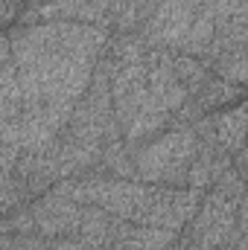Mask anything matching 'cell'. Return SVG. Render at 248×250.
<instances>
[{"instance_id":"6da1fadb","label":"cell","mask_w":248,"mask_h":250,"mask_svg":"<svg viewBox=\"0 0 248 250\" xmlns=\"http://www.w3.org/2000/svg\"><path fill=\"white\" fill-rule=\"evenodd\" d=\"M111 32L79 21L21 23L0 38V143L50 146L88 90Z\"/></svg>"},{"instance_id":"7a4b0ae2","label":"cell","mask_w":248,"mask_h":250,"mask_svg":"<svg viewBox=\"0 0 248 250\" xmlns=\"http://www.w3.org/2000/svg\"><path fill=\"white\" fill-rule=\"evenodd\" d=\"M198 146L201 140L193 125H173L158 137L131 148V178L140 184L184 187Z\"/></svg>"},{"instance_id":"3957f363","label":"cell","mask_w":248,"mask_h":250,"mask_svg":"<svg viewBox=\"0 0 248 250\" xmlns=\"http://www.w3.org/2000/svg\"><path fill=\"white\" fill-rule=\"evenodd\" d=\"M246 236V189H207L196 215L187 221V242L201 250H225Z\"/></svg>"},{"instance_id":"277c9868","label":"cell","mask_w":248,"mask_h":250,"mask_svg":"<svg viewBox=\"0 0 248 250\" xmlns=\"http://www.w3.org/2000/svg\"><path fill=\"white\" fill-rule=\"evenodd\" d=\"M123 0H32L29 9L21 15V23L38 21H79L91 26H102L111 32L114 18Z\"/></svg>"},{"instance_id":"5b68a950","label":"cell","mask_w":248,"mask_h":250,"mask_svg":"<svg viewBox=\"0 0 248 250\" xmlns=\"http://www.w3.org/2000/svg\"><path fill=\"white\" fill-rule=\"evenodd\" d=\"M29 209H32L35 236L47 239V242H56V239H76L85 204H76L62 192L47 189L38 198H32Z\"/></svg>"},{"instance_id":"8992f818","label":"cell","mask_w":248,"mask_h":250,"mask_svg":"<svg viewBox=\"0 0 248 250\" xmlns=\"http://www.w3.org/2000/svg\"><path fill=\"white\" fill-rule=\"evenodd\" d=\"M210 131H213V143L231 154V160L237 157H246V146H243V137H246V105L243 99H237V105H225L219 111H210Z\"/></svg>"},{"instance_id":"52a82bcc","label":"cell","mask_w":248,"mask_h":250,"mask_svg":"<svg viewBox=\"0 0 248 250\" xmlns=\"http://www.w3.org/2000/svg\"><path fill=\"white\" fill-rule=\"evenodd\" d=\"M175 242H178L175 230H161V227H146V224L125 221L114 250H173Z\"/></svg>"},{"instance_id":"ba28073f","label":"cell","mask_w":248,"mask_h":250,"mask_svg":"<svg viewBox=\"0 0 248 250\" xmlns=\"http://www.w3.org/2000/svg\"><path fill=\"white\" fill-rule=\"evenodd\" d=\"M21 204H26V195L18 184V178L15 175H0V215H6L9 209H15Z\"/></svg>"},{"instance_id":"9c48e42d","label":"cell","mask_w":248,"mask_h":250,"mask_svg":"<svg viewBox=\"0 0 248 250\" xmlns=\"http://www.w3.org/2000/svg\"><path fill=\"white\" fill-rule=\"evenodd\" d=\"M38 236H9L0 233V250H32Z\"/></svg>"},{"instance_id":"30bf717a","label":"cell","mask_w":248,"mask_h":250,"mask_svg":"<svg viewBox=\"0 0 248 250\" xmlns=\"http://www.w3.org/2000/svg\"><path fill=\"white\" fill-rule=\"evenodd\" d=\"M18 160H21V151L12 148V146H3V143H0V175H15Z\"/></svg>"},{"instance_id":"8fae6325","label":"cell","mask_w":248,"mask_h":250,"mask_svg":"<svg viewBox=\"0 0 248 250\" xmlns=\"http://www.w3.org/2000/svg\"><path fill=\"white\" fill-rule=\"evenodd\" d=\"M15 12H18L15 6H9L6 0H0V26H3V23H9V21L15 18Z\"/></svg>"},{"instance_id":"7c38bea8","label":"cell","mask_w":248,"mask_h":250,"mask_svg":"<svg viewBox=\"0 0 248 250\" xmlns=\"http://www.w3.org/2000/svg\"><path fill=\"white\" fill-rule=\"evenodd\" d=\"M6 3H9V6H15V9H18V6H21V3H24V0H6Z\"/></svg>"}]
</instances>
